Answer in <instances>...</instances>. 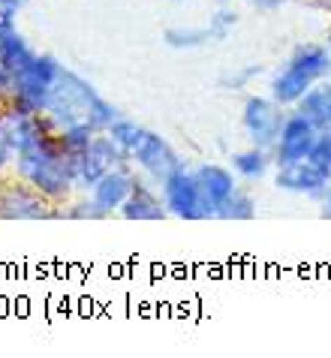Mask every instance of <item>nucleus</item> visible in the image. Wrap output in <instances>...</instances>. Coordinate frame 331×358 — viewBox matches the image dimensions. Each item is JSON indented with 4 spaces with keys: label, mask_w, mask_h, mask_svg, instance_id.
I'll return each instance as SVG.
<instances>
[{
    "label": "nucleus",
    "mask_w": 331,
    "mask_h": 358,
    "mask_svg": "<svg viewBox=\"0 0 331 358\" xmlns=\"http://www.w3.org/2000/svg\"><path fill=\"white\" fill-rule=\"evenodd\" d=\"M94 136H97V127H90L87 121H82V124H73V127H66V130H60L57 142H60V148H64L66 154H82V151L90 148Z\"/></svg>",
    "instance_id": "18"
},
{
    "label": "nucleus",
    "mask_w": 331,
    "mask_h": 358,
    "mask_svg": "<svg viewBox=\"0 0 331 358\" xmlns=\"http://www.w3.org/2000/svg\"><path fill=\"white\" fill-rule=\"evenodd\" d=\"M24 0H0V27H15V15Z\"/></svg>",
    "instance_id": "25"
},
{
    "label": "nucleus",
    "mask_w": 331,
    "mask_h": 358,
    "mask_svg": "<svg viewBox=\"0 0 331 358\" xmlns=\"http://www.w3.org/2000/svg\"><path fill=\"white\" fill-rule=\"evenodd\" d=\"M133 184H136V178L127 172V166L108 169V172L94 184V202H97V208L103 214L120 211V205H124L127 196L133 193Z\"/></svg>",
    "instance_id": "12"
},
{
    "label": "nucleus",
    "mask_w": 331,
    "mask_h": 358,
    "mask_svg": "<svg viewBox=\"0 0 331 358\" xmlns=\"http://www.w3.org/2000/svg\"><path fill=\"white\" fill-rule=\"evenodd\" d=\"M18 160V175L22 181L39 190L45 199H66V193L76 187L73 178V154H66L60 148L57 136L45 138L43 145L30 148L24 154H15Z\"/></svg>",
    "instance_id": "2"
},
{
    "label": "nucleus",
    "mask_w": 331,
    "mask_h": 358,
    "mask_svg": "<svg viewBox=\"0 0 331 358\" xmlns=\"http://www.w3.org/2000/svg\"><path fill=\"white\" fill-rule=\"evenodd\" d=\"M316 136H319V127L314 121H307L301 112H289L283 127H280V136H277L274 148H271L274 166H289V163L307 160Z\"/></svg>",
    "instance_id": "7"
},
{
    "label": "nucleus",
    "mask_w": 331,
    "mask_h": 358,
    "mask_svg": "<svg viewBox=\"0 0 331 358\" xmlns=\"http://www.w3.org/2000/svg\"><path fill=\"white\" fill-rule=\"evenodd\" d=\"M253 76H259V66H244V69H235V73H229L220 78V85L226 87V91H241V87H247V82Z\"/></svg>",
    "instance_id": "24"
},
{
    "label": "nucleus",
    "mask_w": 331,
    "mask_h": 358,
    "mask_svg": "<svg viewBox=\"0 0 331 358\" xmlns=\"http://www.w3.org/2000/svg\"><path fill=\"white\" fill-rule=\"evenodd\" d=\"M295 112L314 121L319 130H331V78H319L316 85H310L295 103Z\"/></svg>",
    "instance_id": "15"
},
{
    "label": "nucleus",
    "mask_w": 331,
    "mask_h": 358,
    "mask_svg": "<svg viewBox=\"0 0 331 358\" xmlns=\"http://www.w3.org/2000/svg\"><path fill=\"white\" fill-rule=\"evenodd\" d=\"M160 196L166 202V211L181 217V220H208L217 214L214 205L205 199L202 187H199L196 172H187L184 166L160 181Z\"/></svg>",
    "instance_id": "5"
},
{
    "label": "nucleus",
    "mask_w": 331,
    "mask_h": 358,
    "mask_svg": "<svg viewBox=\"0 0 331 358\" xmlns=\"http://www.w3.org/2000/svg\"><path fill=\"white\" fill-rule=\"evenodd\" d=\"M238 24V13L235 9H229V6H220L214 15L208 18V36L211 39H226L229 34H232V27Z\"/></svg>",
    "instance_id": "22"
},
{
    "label": "nucleus",
    "mask_w": 331,
    "mask_h": 358,
    "mask_svg": "<svg viewBox=\"0 0 331 358\" xmlns=\"http://www.w3.org/2000/svg\"><path fill=\"white\" fill-rule=\"evenodd\" d=\"M274 184H277V190H286V193L323 196L325 187L331 184V175L323 172L319 166H314L310 160H298V163H289V166H277Z\"/></svg>",
    "instance_id": "9"
},
{
    "label": "nucleus",
    "mask_w": 331,
    "mask_h": 358,
    "mask_svg": "<svg viewBox=\"0 0 331 358\" xmlns=\"http://www.w3.org/2000/svg\"><path fill=\"white\" fill-rule=\"evenodd\" d=\"M271 163H274L271 151H268V148H259V145L247 148V151H238L232 157V169L241 178H244V181H259V178H265Z\"/></svg>",
    "instance_id": "16"
},
{
    "label": "nucleus",
    "mask_w": 331,
    "mask_h": 358,
    "mask_svg": "<svg viewBox=\"0 0 331 358\" xmlns=\"http://www.w3.org/2000/svg\"><path fill=\"white\" fill-rule=\"evenodd\" d=\"M3 121V130L9 136V145H13L15 154H24L30 148L43 145L45 142V127L39 121V115L34 112H22V108H9L6 117H0Z\"/></svg>",
    "instance_id": "11"
},
{
    "label": "nucleus",
    "mask_w": 331,
    "mask_h": 358,
    "mask_svg": "<svg viewBox=\"0 0 331 358\" xmlns=\"http://www.w3.org/2000/svg\"><path fill=\"white\" fill-rule=\"evenodd\" d=\"M13 154H15V151H13V145H9V136H6V130H3V121H0V169L9 163V157H13Z\"/></svg>",
    "instance_id": "26"
},
{
    "label": "nucleus",
    "mask_w": 331,
    "mask_h": 358,
    "mask_svg": "<svg viewBox=\"0 0 331 358\" xmlns=\"http://www.w3.org/2000/svg\"><path fill=\"white\" fill-rule=\"evenodd\" d=\"M247 3H253L259 9H277V6H283L286 0H247Z\"/></svg>",
    "instance_id": "28"
},
{
    "label": "nucleus",
    "mask_w": 331,
    "mask_h": 358,
    "mask_svg": "<svg viewBox=\"0 0 331 358\" xmlns=\"http://www.w3.org/2000/svg\"><path fill=\"white\" fill-rule=\"evenodd\" d=\"M0 217H6V220H39V217H48V199L30 184H9L0 190Z\"/></svg>",
    "instance_id": "10"
},
{
    "label": "nucleus",
    "mask_w": 331,
    "mask_h": 358,
    "mask_svg": "<svg viewBox=\"0 0 331 358\" xmlns=\"http://www.w3.org/2000/svg\"><path fill=\"white\" fill-rule=\"evenodd\" d=\"M163 39L172 48H196V45H205L211 36H208V27H169Z\"/></svg>",
    "instance_id": "20"
},
{
    "label": "nucleus",
    "mask_w": 331,
    "mask_h": 358,
    "mask_svg": "<svg viewBox=\"0 0 331 358\" xmlns=\"http://www.w3.org/2000/svg\"><path fill=\"white\" fill-rule=\"evenodd\" d=\"M60 66L55 57L48 55H34L24 66H18L13 78H9V94H13V108H22V112H34L39 115L52 96Z\"/></svg>",
    "instance_id": "4"
},
{
    "label": "nucleus",
    "mask_w": 331,
    "mask_h": 358,
    "mask_svg": "<svg viewBox=\"0 0 331 358\" xmlns=\"http://www.w3.org/2000/svg\"><path fill=\"white\" fill-rule=\"evenodd\" d=\"M328 52H331V39H328Z\"/></svg>",
    "instance_id": "29"
},
{
    "label": "nucleus",
    "mask_w": 331,
    "mask_h": 358,
    "mask_svg": "<svg viewBox=\"0 0 331 358\" xmlns=\"http://www.w3.org/2000/svg\"><path fill=\"white\" fill-rule=\"evenodd\" d=\"M108 166L103 157H99L94 148H87L82 154H73V178H76V187H87V190H94V184L108 172Z\"/></svg>",
    "instance_id": "17"
},
{
    "label": "nucleus",
    "mask_w": 331,
    "mask_h": 358,
    "mask_svg": "<svg viewBox=\"0 0 331 358\" xmlns=\"http://www.w3.org/2000/svg\"><path fill=\"white\" fill-rule=\"evenodd\" d=\"M43 115L48 124L57 127V133L73 124H82V121L97 127V130H108L120 117L112 103H106L82 76L69 73V69H60L57 85H55L52 96H48Z\"/></svg>",
    "instance_id": "1"
},
{
    "label": "nucleus",
    "mask_w": 331,
    "mask_h": 358,
    "mask_svg": "<svg viewBox=\"0 0 331 358\" xmlns=\"http://www.w3.org/2000/svg\"><path fill=\"white\" fill-rule=\"evenodd\" d=\"M307 160L331 175V130H319L316 142H314V148H310V154H307Z\"/></svg>",
    "instance_id": "23"
},
{
    "label": "nucleus",
    "mask_w": 331,
    "mask_h": 358,
    "mask_svg": "<svg viewBox=\"0 0 331 358\" xmlns=\"http://www.w3.org/2000/svg\"><path fill=\"white\" fill-rule=\"evenodd\" d=\"M319 199H323V217H325V220H331V184L325 187V193Z\"/></svg>",
    "instance_id": "27"
},
{
    "label": "nucleus",
    "mask_w": 331,
    "mask_h": 358,
    "mask_svg": "<svg viewBox=\"0 0 331 358\" xmlns=\"http://www.w3.org/2000/svg\"><path fill=\"white\" fill-rule=\"evenodd\" d=\"M120 214H124L127 220H163L169 211H166L163 196H160L157 190H150L145 181L136 178L133 193H129L127 202L120 205Z\"/></svg>",
    "instance_id": "13"
},
{
    "label": "nucleus",
    "mask_w": 331,
    "mask_h": 358,
    "mask_svg": "<svg viewBox=\"0 0 331 358\" xmlns=\"http://www.w3.org/2000/svg\"><path fill=\"white\" fill-rule=\"evenodd\" d=\"M286 108L274 103L271 96H247L244 108H241V124H244V133L253 145L259 148H274L280 127L286 121Z\"/></svg>",
    "instance_id": "6"
},
{
    "label": "nucleus",
    "mask_w": 331,
    "mask_h": 358,
    "mask_svg": "<svg viewBox=\"0 0 331 358\" xmlns=\"http://www.w3.org/2000/svg\"><path fill=\"white\" fill-rule=\"evenodd\" d=\"M331 76V52L325 45L307 43L298 45L286 66L271 78V99L280 106H295L310 85H316L319 78Z\"/></svg>",
    "instance_id": "3"
},
{
    "label": "nucleus",
    "mask_w": 331,
    "mask_h": 358,
    "mask_svg": "<svg viewBox=\"0 0 331 358\" xmlns=\"http://www.w3.org/2000/svg\"><path fill=\"white\" fill-rule=\"evenodd\" d=\"M196 181H199V187H202L205 199H208L211 205H214V211H217V208L223 205L226 199L238 190L235 175L229 172V169L217 166V163H205V166H199V169H196ZM214 217H217V214H214Z\"/></svg>",
    "instance_id": "14"
},
{
    "label": "nucleus",
    "mask_w": 331,
    "mask_h": 358,
    "mask_svg": "<svg viewBox=\"0 0 331 358\" xmlns=\"http://www.w3.org/2000/svg\"><path fill=\"white\" fill-rule=\"evenodd\" d=\"M106 133L112 136L115 142H118V145H120V148H124V151L129 154V151H133V148L139 145V138L145 136V127H139L136 121H129V117H118V121H115L112 127H108Z\"/></svg>",
    "instance_id": "21"
},
{
    "label": "nucleus",
    "mask_w": 331,
    "mask_h": 358,
    "mask_svg": "<svg viewBox=\"0 0 331 358\" xmlns=\"http://www.w3.org/2000/svg\"><path fill=\"white\" fill-rule=\"evenodd\" d=\"M256 214V202H253V196L244 193L238 187V190L226 199L223 205L217 208V217L220 220H250V217Z\"/></svg>",
    "instance_id": "19"
},
{
    "label": "nucleus",
    "mask_w": 331,
    "mask_h": 358,
    "mask_svg": "<svg viewBox=\"0 0 331 358\" xmlns=\"http://www.w3.org/2000/svg\"><path fill=\"white\" fill-rule=\"evenodd\" d=\"M129 160H133L139 169L154 178V181H163L166 175H172L175 169H181V157L175 154V148L166 142L163 136L145 130V136L139 138V145L129 151Z\"/></svg>",
    "instance_id": "8"
}]
</instances>
